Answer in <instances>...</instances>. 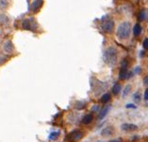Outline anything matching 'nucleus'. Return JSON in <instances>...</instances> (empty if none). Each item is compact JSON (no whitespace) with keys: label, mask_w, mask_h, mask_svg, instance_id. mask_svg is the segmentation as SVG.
I'll use <instances>...</instances> for the list:
<instances>
[{"label":"nucleus","mask_w":148,"mask_h":142,"mask_svg":"<svg viewBox=\"0 0 148 142\" xmlns=\"http://www.w3.org/2000/svg\"><path fill=\"white\" fill-rule=\"evenodd\" d=\"M10 7V0H0V10L5 12Z\"/></svg>","instance_id":"obj_12"},{"label":"nucleus","mask_w":148,"mask_h":142,"mask_svg":"<svg viewBox=\"0 0 148 142\" xmlns=\"http://www.w3.org/2000/svg\"><path fill=\"white\" fill-rule=\"evenodd\" d=\"M140 32H142V27H140V24H136L133 28V34H134V36H139Z\"/></svg>","instance_id":"obj_16"},{"label":"nucleus","mask_w":148,"mask_h":142,"mask_svg":"<svg viewBox=\"0 0 148 142\" xmlns=\"http://www.w3.org/2000/svg\"><path fill=\"white\" fill-rule=\"evenodd\" d=\"M84 106H85V104L83 103H81V101L80 103H77V104H75V107H77V109H79V110L84 108Z\"/></svg>","instance_id":"obj_22"},{"label":"nucleus","mask_w":148,"mask_h":142,"mask_svg":"<svg viewBox=\"0 0 148 142\" xmlns=\"http://www.w3.org/2000/svg\"><path fill=\"white\" fill-rule=\"evenodd\" d=\"M114 134V128L112 126H107L101 131V136L103 137H110Z\"/></svg>","instance_id":"obj_10"},{"label":"nucleus","mask_w":148,"mask_h":142,"mask_svg":"<svg viewBox=\"0 0 148 142\" xmlns=\"http://www.w3.org/2000/svg\"><path fill=\"white\" fill-rule=\"evenodd\" d=\"M110 142H123V140L121 139V138H116V139H112V140H110Z\"/></svg>","instance_id":"obj_27"},{"label":"nucleus","mask_w":148,"mask_h":142,"mask_svg":"<svg viewBox=\"0 0 148 142\" xmlns=\"http://www.w3.org/2000/svg\"><path fill=\"white\" fill-rule=\"evenodd\" d=\"M148 18V10L143 9L140 12V14H139V19L140 21H145Z\"/></svg>","instance_id":"obj_13"},{"label":"nucleus","mask_w":148,"mask_h":142,"mask_svg":"<svg viewBox=\"0 0 148 142\" xmlns=\"http://www.w3.org/2000/svg\"><path fill=\"white\" fill-rule=\"evenodd\" d=\"M92 118H93V116L92 114H87L86 116H83L82 122L84 123V124H90V123L92 121Z\"/></svg>","instance_id":"obj_14"},{"label":"nucleus","mask_w":148,"mask_h":142,"mask_svg":"<svg viewBox=\"0 0 148 142\" xmlns=\"http://www.w3.org/2000/svg\"><path fill=\"white\" fill-rule=\"evenodd\" d=\"M101 28H102L103 31L107 32V33H110V32H112L114 28V22L111 19L104 20L102 24H101Z\"/></svg>","instance_id":"obj_5"},{"label":"nucleus","mask_w":148,"mask_h":142,"mask_svg":"<svg viewBox=\"0 0 148 142\" xmlns=\"http://www.w3.org/2000/svg\"><path fill=\"white\" fill-rule=\"evenodd\" d=\"M131 91V85H126L124 91H123V98H125L128 96V94Z\"/></svg>","instance_id":"obj_17"},{"label":"nucleus","mask_w":148,"mask_h":142,"mask_svg":"<svg viewBox=\"0 0 148 142\" xmlns=\"http://www.w3.org/2000/svg\"><path fill=\"white\" fill-rule=\"evenodd\" d=\"M143 85L148 88V75L146 77H144V79H143Z\"/></svg>","instance_id":"obj_24"},{"label":"nucleus","mask_w":148,"mask_h":142,"mask_svg":"<svg viewBox=\"0 0 148 142\" xmlns=\"http://www.w3.org/2000/svg\"><path fill=\"white\" fill-rule=\"evenodd\" d=\"M118 58V52L115 47L109 46L108 48L105 49L103 53V60L105 64H107L109 66H114L116 64Z\"/></svg>","instance_id":"obj_2"},{"label":"nucleus","mask_w":148,"mask_h":142,"mask_svg":"<svg viewBox=\"0 0 148 142\" xmlns=\"http://www.w3.org/2000/svg\"><path fill=\"white\" fill-rule=\"evenodd\" d=\"M121 91V85H119V83H117V85H115L113 86V88H112V93L114 95H118L119 92Z\"/></svg>","instance_id":"obj_19"},{"label":"nucleus","mask_w":148,"mask_h":142,"mask_svg":"<svg viewBox=\"0 0 148 142\" xmlns=\"http://www.w3.org/2000/svg\"><path fill=\"white\" fill-rule=\"evenodd\" d=\"M83 137V133L79 130H75L72 132L69 136V141L70 142H77Z\"/></svg>","instance_id":"obj_8"},{"label":"nucleus","mask_w":148,"mask_h":142,"mask_svg":"<svg viewBox=\"0 0 148 142\" xmlns=\"http://www.w3.org/2000/svg\"><path fill=\"white\" fill-rule=\"evenodd\" d=\"M131 33V25L127 21H124L119 24L116 30V37L120 41H125L130 37Z\"/></svg>","instance_id":"obj_1"},{"label":"nucleus","mask_w":148,"mask_h":142,"mask_svg":"<svg viewBox=\"0 0 148 142\" xmlns=\"http://www.w3.org/2000/svg\"><path fill=\"white\" fill-rule=\"evenodd\" d=\"M0 50L5 55H12L15 52V46H14L12 40L7 39L2 42L1 46H0Z\"/></svg>","instance_id":"obj_3"},{"label":"nucleus","mask_w":148,"mask_h":142,"mask_svg":"<svg viewBox=\"0 0 148 142\" xmlns=\"http://www.w3.org/2000/svg\"><path fill=\"white\" fill-rule=\"evenodd\" d=\"M126 107L127 108H135V106L133 104H128V105H126Z\"/></svg>","instance_id":"obj_29"},{"label":"nucleus","mask_w":148,"mask_h":142,"mask_svg":"<svg viewBox=\"0 0 148 142\" xmlns=\"http://www.w3.org/2000/svg\"><path fill=\"white\" fill-rule=\"evenodd\" d=\"M42 4H44V0H32L30 4V10L32 12H38L42 9Z\"/></svg>","instance_id":"obj_7"},{"label":"nucleus","mask_w":148,"mask_h":142,"mask_svg":"<svg viewBox=\"0 0 148 142\" xmlns=\"http://www.w3.org/2000/svg\"><path fill=\"white\" fill-rule=\"evenodd\" d=\"M3 34H4V31H3V28L0 27V41H1L3 38Z\"/></svg>","instance_id":"obj_26"},{"label":"nucleus","mask_w":148,"mask_h":142,"mask_svg":"<svg viewBox=\"0 0 148 142\" xmlns=\"http://www.w3.org/2000/svg\"><path fill=\"white\" fill-rule=\"evenodd\" d=\"M110 100V94H104L102 96V98H101V101H102L103 103H107Z\"/></svg>","instance_id":"obj_18"},{"label":"nucleus","mask_w":148,"mask_h":142,"mask_svg":"<svg viewBox=\"0 0 148 142\" xmlns=\"http://www.w3.org/2000/svg\"><path fill=\"white\" fill-rule=\"evenodd\" d=\"M38 23L36 22V19L33 17H28L27 19H24L22 22V28L24 30H35L37 28Z\"/></svg>","instance_id":"obj_4"},{"label":"nucleus","mask_w":148,"mask_h":142,"mask_svg":"<svg viewBox=\"0 0 148 142\" xmlns=\"http://www.w3.org/2000/svg\"><path fill=\"white\" fill-rule=\"evenodd\" d=\"M92 112H98V111H99V106H98V105H95V106H92Z\"/></svg>","instance_id":"obj_25"},{"label":"nucleus","mask_w":148,"mask_h":142,"mask_svg":"<svg viewBox=\"0 0 148 142\" xmlns=\"http://www.w3.org/2000/svg\"><path fill=\"white\" fill-rule=\"evenodd\" d=\"M60 136V133L58 132H54V133H51L49 134V139H57L58 137Z\"/></svg>","instance_id":"obj_21"},{"label":"nucleus","mask_w":148,"mask_h":142,"mask_svg":"<svg viewBox=\"0 0 148 142\" xmlns=\"http://www.w3.org/2000/svg\"><path fill=\"white\" fill-rule=\"evenodd\" d=\"M121 128L123 131L125 132H133V131H136L138 129L135 124H130V123H125V124H122Z\"/></svg>","instance_id":"obj_11"},{"label":"nucleus","mask_w":148,"mask_h":142,"mask_svg":"<svg viewBox=\"0 0 148 142\" xmlns=\"http://www.w3.org/2000/svg\"><path fill=\"white\" fill-rule=\"evenodd\" d=\"M110 111V106H106L105 108H103L102 110H101V113L99 114V116H98V118L99 119H103L105 116H106L108 115V113H109Z\"/></svg>","instance_id":"obj_15"},{"label":"nucleus","mask_w":148,"mask_h":142,"mask_svg":"<svg viewBox=\"0 0 148 142\" xmlns=\"http://www.w3.org/2000/svg\"><path fill=\"white\" fill-rule=\"evenodd\" d=\"M133 100L136 103H139L140 101V92H136L134 95H133Z\"/></svg>","instance_id":"obj_20"},{"label":"nucleus","mask_w":148,"mask_h":142,"mask_svg":"<svg viewBox=\"0 0 148 142\" xmlns=\"http://www.w3.org/2000/svg\"><path fill=\"white\" fill-rule=\"evenodd\" d=\"M12 24V19L5 12H0V27L8 28Z\"/></svg>","instance_id":"obj_6"},{"label":"nucleus","mask_w":148,"mask_h":142,"mask_svg":"<svg viewBox=\"0 0 148 142\" xmlns=\"http://www.w3.org/2000/svg\"><path fill=\"white\" fill-rule=\"evenodd\" d=\"M144 99L148 100V89L145 90V92H144Z\"/></svg>","instance_id":"obj_28"},{"label":"nucleus","mask_w":148,"mask_h":142,"mask_svg":"<svg viewBox=\"0 0 148 142\" xmlns=\"http://www.w3.org/2000/svg\"><path fill=\"white\" fill-rule=\"evenodd\" d=\"M126 74H127V61L124 60L121 64V69H120L119 77H120V79L124 80L126 77Z\"/></svg>","instance_id":"obj_9"},{"label":"nucleus","mask_w":148,"mask_h":142,"mask_svg":"<svg viewBox=\"0 0 148 142\" xmlns=\"http://www.w3.org/2000/svg\"><path fill=\"white\" fill-rule=\"evenodd\" d=\"M143 47L145 49H147L148 50V38H146V39H144V41H143Z\"/></svg>","instance_id":"obj_23"}]
</instances>
